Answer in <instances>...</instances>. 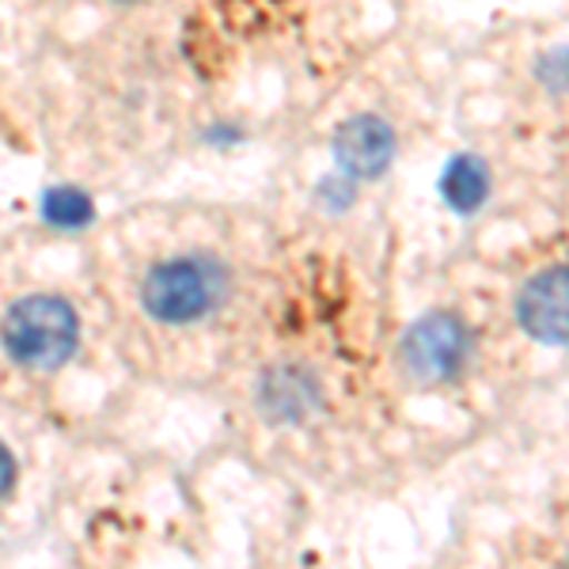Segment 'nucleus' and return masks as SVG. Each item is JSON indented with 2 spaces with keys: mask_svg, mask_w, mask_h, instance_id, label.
<instances>
[{
  "mask_svg": "<svg viewBox=\"0 0 569 569\" xmlns=\"http://www.w3.org/2000/svg\"><path fill=\"white\" fill-rule=\"evenodd\" d=\"M228 297L224 262L209 254H176L149 266L141 278V308L163 327H187L217 311Z\"/></svg>",
  "mask_w": 569,
  "mask_h": 569,
  "instance_id": "nucleus-1",
  "label": "nucleus"
},
{
  "mask_svg": "<svg viewBox=\"0 0 569 569\" xmlns=\"http://www.w3.org/2000/svg\"><path fill=\"white\" fill-rule=\"evenodd\" d=\"M0 346L23 369H61L80 346L77 308L53 292H34V297L16 300L0 319Z\"/></svg>",
  "mask_w": 569,
  "mask_h": 569,
  "instance_id": "nucleus-2",
  "label": "nucleus"
},
{
  "mask_svg": "<svg viewBox=\"0 0 569 569\" xmlns=\"http://www.w3.org/2000/svg\"><path fill=\"white\" fill-rule=\"evenodd\" d=\"M402 361L421 383L452 380L467 361V330L452 316H426L410 327L402 342Z\"/></svg>",
  "mask_w": 569,
  "mask_h": 569,
  "instance_id": "nucleus-3",
  "label": "nucleus"
},
{
  "mask_svg": "<svg viewBox=\"0 0 569 569\" xmlns=\"http://www.w3.org/2000/svg\"><path fill=\"white\" fill-rule=\"evenodd\" d=\"M517 319L536 342H569V266H550L525 284L517 300Z\"/></svg>",
  "mask_w": 569,
  "mask_h": 569,
  "instance_id": "nucleus-4",
  "label": "nucleus"
},
{
  "mask_svg": "<svg viewBox=\"0 0 569 569\" xmlns=\"http://www.w3.org/2000/svg\"><path fill=\"white\" fill-rule=\"evenodd\" d=\"M335 160L353 179H380L395 160V133L372 114L350 118L335 133Z\"/></svg>",
  "mask_w": 569,
  "mask_h": 569,
  "instance_id": "nucleus-5",
  "label": "nucleus"
},
{
  "mask_svg": "<svg viewBox=\"0 0 569 569\" xmlns=\"http://www.w3.org/2000/svg\"><path fill=\"white\" fill-rule=\"evenodd\" d=\"M259 402H262L266 418H278V421L300 418V415H308L311 402H316V383L300 369H292V365H278V369H270L262 376Z\"/></svg>",
  "mask_w": 569,
  "mask_h": 569,
  "instance_id": "nucleus-6",
  "label": "nucleus"
},
{
  "mask_svg": "<svg viewBox=\"0 0 569 569\" xmlns=\"http://www.w3.org/2000/svg\"><path fill=\"white\" fill-rule=\"evenodd\" d=\"M440 190H445L448 206H452L456 213H475V209L486 201V190H490L486 163L475 160V156H460V160H452V163H448V171H445Z\"/></svg>",
  "mask_w": 569,
  "mask_h": 569,
  "instance_id": "nucleus-7",
  "label": "nucleus"
},
{
  "mask_svg": "<svg viewBox=\"0 0 569 569\" xmlns=\"http://www.w3.org/2000/svg\"><path fill=\"white\" fill-rule=\"evenodd\" d=\"M42 217H46V224L58 228V232H77V228H84L88 220L96 217V206H91V198L84 190L61 187L42 198Z\"/></svg>",
  "mask_w": 569,
  "mask_h": 569,
  "instance_id": "nucleus-8",
  "label": "nucleus"
},
{
  "mask_svg": "<svg viewBox=\"0 0 569 569\" xmlns=\"http://www.w3.org/2000/svg\"><path fill=\"white\" fill-rule=\"evenodd\" d=\"M16 471H20V467H16L12 448H8L4 440H0V501H4V498H8V490L16 486Z\"/></svg>",
  "mask_w": 569,
  "mask_h": 569,
  "instance_id": "nucleus-9",
  "label": "nucleus"
}]
</instances>
